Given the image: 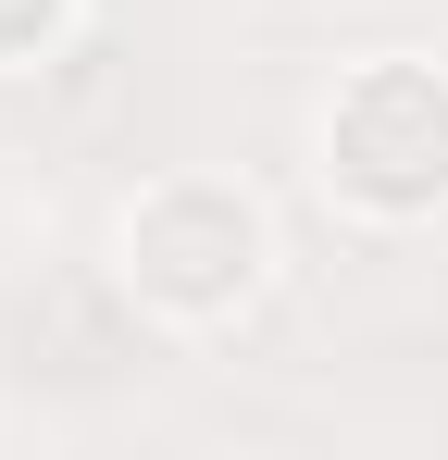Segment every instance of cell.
Segmentation results:
<instances>
[{"label":"cell","instance_id":"cell-1","mask_svg":"<svg viewBox=\"0 0 448 460\" xmlns=\"http://www.w3.org/2000/svg\"><path fill=\"white\" fill-rule=\"evenodd\" d=\"M112 274L149 323L175 336H224L237 311L274 287V212L237 174H149L112 212Z\"/></svg>","mask_w":448,"mask_h":460},{"label":"cell","instance_id":"cell-2","mask_svg":"<svg viewBox=\"0 0 448 460\" xmlns=\"http://www.w3.org/2000/svg\"><path fill=\"white\" fill-rule=\"evenodd\" d=\"M311 162L362 225H436L448 212V63L436 50H373L324 87Z\"/></svg>","mask_w":448,"mask_h":460},{"label":"cell","instance_id":"cell-3","mask_svg":"<svg viewBox=\"0 0 448 460\" xmlns=\"http://www.w3.org/2000/svg\"><path fill=\"white\" fill-rule=\"evenodd\" d=\"M75 13H87V0H0V75L50 63V50L75 38Z\"/></svg>","mask_w":448,"mask_h":460}]
</instances>
